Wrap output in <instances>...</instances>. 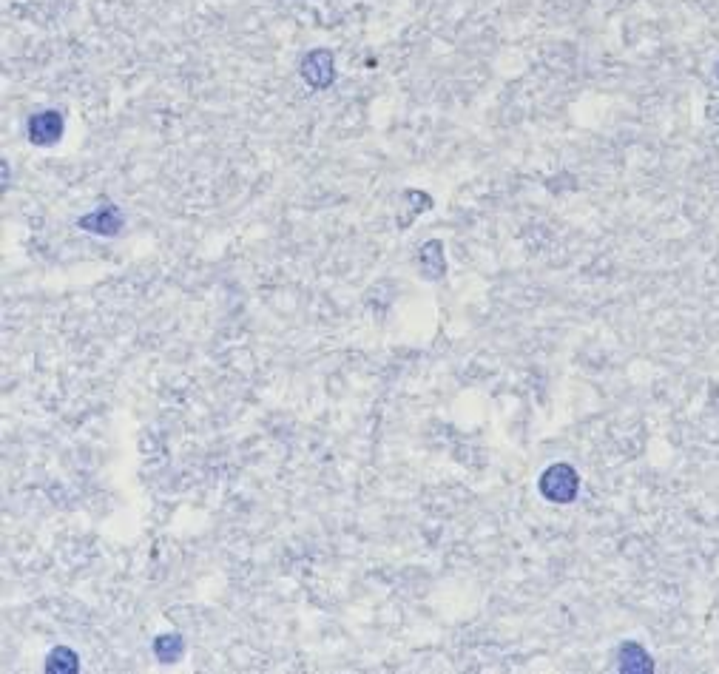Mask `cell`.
I'll list each match as a JSON object with an SVG mask.
<instances>
[{
    "label": "cell",
    "mask_w": 719,
    "mask_h": 674,
    "mask_svg": "<svg viewBox=\"0 0 719 674\" xmlns=\"http://www.w3.org/2000/svg\"><path fill=\"white\" fill-rule=\"evenodd\" d=\"M577 490H580V478H577V473L569 464H552L546 473L540 475V492L552 504L575 501Z\"/></svg>",
    "instance_id": "1"
},
{
    "label": "cell",
    "mask_w": 719,
    "mask_h": 674,
    "mask_svg": "<svg viewBox=\"0 0 719 674\" xmlns=\"http://www.w3.org/2000/svg\"><path fill=\"white\" fill-rule=\"evenodd\" d=\"M302 77L313 89H327L336 80V60L330 49H313L302 57Z\"/></svg>",
    "instance_id": "2"
},
{
    "label": "cell",
    "mask_w": 719,
    "mask_h": 674,
    "mask_svg": "<svg viewBox=\"0 0 719 674\" xmlns=\"http://www.w3.org/2000/svg\"><path fill=\"white\" fill-rule=\"evenodd\" d=\"M63 131H66L63 114L54 109L37 111V114L29 117V123H26V134H29V140H32L35 146H54V143L63 137Z\"/></svg>",
    "instance_id": "3"
},
{
    "label": "cell",
    "mask_w": 719,
    "mask_h": 674,
    "mask_svg": "<svg viewBox=\"0 0 719 674\" xmlns=\"http://www.w3.org/2000/svg\"><path fill=\"white\" fill-rule=\"evenodd\" d=\"M123 222H126V217L117 205H103V208L77 219V228L97 234V237H117L123 231Z\"/></svg>",
    "instance_id": "4"
},
{
    "label": "cell",
    "mask_w": 719,
    "mask_h": 674,
    "mask_svg": "<svg viewBox=\"0 0 719 674\" xmlns=\"http://www.w3.org/2000/svg\"><path fill=\"white\" fill-rule=\"evenodd\" d=\"M418 262H421V271H424L427 279H441L444 271H447V259L441 254V242L438 239L427 242L421 248V254H418Z\"/></svg>",
    "instance_id": "5"
},
{
    "label": "cell",
    "mask_w": 719,
    "mask_h": 674,
    "mask_svg": "<svg viewBox=\"0 0 719 674\" xmlns=\"http://www.w3.org/2000/svg\"><path fill=\"white\" fill-rule=\"evenodd\" d=\"M617 660H620V669H623V672H651V669H654V663H651V657L646 655V649L637 646V643H623L620 652H617Z\"/></svg>",
    "instance_id": "6"
},
{
    "label": "cell",
    "mask_w": 719,
    "mask_h": 674,
    "mask_svg": "<svg viewBox=\"0 0 719 674\" xmlns=\"http://www.w3.org/2000/svg\"><path fill=\"white\" fill-rule=\"evenodd\" d=\"M46 672L49 674H77L80 672V657L74 655L69 646H57L46 657Z\"/></svg>",
    "instance_id": "7"
},
{
    "label": "cell",
    "mask_w": 719,
    "mask_h": 674,
    "mask_svg": "<svg viewBox=\"0 0 719 674\" xmlns=\"http://www.w3.org/2000/svg\"><path fill=\"white\" fill-rule=\"evenodd\" d=\"M182 649H185V640H182L180 635H160V638L154 640V655H157L160 663L180 660Z\"/></svg>",
    "instance_id": "8"
}]
</instances>
